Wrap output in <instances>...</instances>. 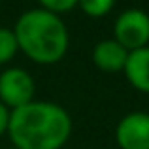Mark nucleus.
<instances>
[{
    "instance_id": "nucleus-1",
    "label": "nucleus",
    "mask_w": 149,
    "mask_h": 149,
    "mask_svg": "<svg viewBox=\"0 0 149 149\" xmlns=\"http://www.w3.org/2000/svg\"><path fill=\"white\" fill-rule=\"evenodd\" d=\"M8 134L15 149H61L72 134V119L62 106L32 100L10 113Z\"/></svg>"
},
{
    "instance_id": "nucleus-2",
    "label": "nucleus",
    "mask_w": 149,
    "mask_h": 149,
    "mask_svg": "<svg viewBox=\"0 0 149 149\" xmlns=\"http://www.w3.org/2000/svg\"><path fill=\"white\" fill-rule=\"evenodd\" d=\"M17 45L38 64H55L68 51V29L57 13L36 8L29 10L15 23Z\"/></svg>"
},
{
    "instance_id": "nucleus-3",
    "label": "nucleus",
    "mask_w": 149,
    "mask_h": 149,
    "mask_svg": "<svg viewBox=\"0 0 149 149\" xmlns=\"http://www.w3.org/2000/svg\"><path fill=\"white\" fill-rule=\"evenodd\" d=\"M113 40L119 42L125 49L130 51L147 47L149 44V13L143 10L132 8L127 10L115 19L113 25Z\"/></svg>"
},
{
    "instance_id": "nucleus-4",
    "label": "nucleus",
    "mask_w": 149,
    "mask_h": 149,
    "mask_svg": "<svg viewBox=\"0 0 149 149\" xmlns=\"http://www.w3.org/2000/svg\"><path fill=\"white\" fill-rule=\"evenodd\" d=\"M36 85L23 68H8L0 74V102L6 108H21L34 100Z\"/></svg>"
},
{
    "instance_id": "nucleus-5",
    "label": "nucleus",
    "mask_w": 149,
    "mask_h": 149,
    "mask_svg": "<svg viewBox=\"0 0 149 149\" xmlns=\"http://www.w3.org/2000/svg\"><path fill=\"white\" fill-rule=\"evenodd\" d=\"M115 140L121 149H149V113L125 115L115 128Z\"/></svg>"
},
{
    "instance_id": "nucleus-6",
    "label": "nucleus",
    "mask_w": 149,
    "mask_h": 149,
    "mask_svg": "<svg viewBox=\"0 0 149 149\" xmlns=\"http://www.w3.org/2000/svg\"><path fill=\"white\" fill-rule=\"evenodd\" d=\"M128 51L115 40H102L93 49V62L104 72H121L125 70Z\"/></svg>"
},
{
    "instance_id": "nucleus-7",
    "label": "nucleus",
    "mask_w": 149,
    "mask_h": 149,
    "mask_svg": "<svg viewBox=\"0 0 149 149\" xmlns=\"http://www.w3.org/2000/svg\"><path fill=\"white\" fill-rule=\"evenodd\" d=\"M123 72L134 89L149 93V45L128 53Z\"/></svg>"
},
{
    "instance_id": "nucleus-8",
    "label": "nucleus",
    "mask_w": 149,
    "mask_h": 149,
    "mask_svg": "<svg viewBox=\"0 0 149 149\" xmlns=\"http://www.w3.org/2000/svg\"><path fill=\"white\" fill-rule=\"evenodd\" d=\"M19 45H17V38L15 32L10 29H4L0 26V64H6L11 58L15 57Z\"/></svg>"
},
{
    "instance_id": "nucleus-9",
    "label": "nucleus",
    "mask_w": 149,
    "mask_h": 149,
    "mask_svg": "<svg viewBox=\"0 0 149 149\" xmlns=\"http://www.w3.org/2000/svg\"><path fill=\"white\" fill-rule=\"evenodd\" d=\"M113 4H115V0H77V6L81 8V11L95 19L109 13Z\"/></svg>"
},
{
    "instance_id": "nucleus-10",
    "label": "nucleus",
    "mask_w": 149,
    "mask_h": 149,
    "mask_svg": "<svg viewBox=\"0 0 149 149\" xmlns=\"http://www.w3.org/2000/svg\"><path fill=\"white\" fill-rule=\"evenodd\" d=\"M42 4L44 10L51 11V13H64V11H70L72 8L77 6V0H38Z\"/></svg>"
},
{
    "instance_id": "nucleus-11",
    "label": "nucleus",
    "mask_w": 149,
    "mask_h": 149,
    "mask_svg": "<svg viewBox=\"0 0 149 149\" xmlns=\"http://www.w3.org/2000/svg\"><path fill=\"white\" fill-rule=\"evenodd\" d=\"M10 113L8 111V108L0 102V136L4 134V132H8V127H10Z\"/></svg>"
},
{
    "instance_id": "nucleus-12",
    "label": "nucleus",
    "mask_w": 149,
    "mask_h": 149,
    "mask_svg": "<svg viewBox=\"0 0 149 149\" xmlns=\"http://www.w3.org/2000/svg\"><path fill=\"white\" fill-rule=\"evenodd\" d=\"M11 149H15V147H11Z\"/></svg>"
}]
</instances>
